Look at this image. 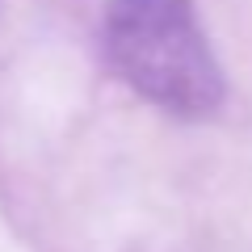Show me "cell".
<instances>
[{
	"label": "cell",
	"mask_w": 252,
	"mask_h": 252,
	"mask_svg": "<svg viewBox=\"0 0 252 252\" xmlns=\"http://www.w3.org/2000/svg\"><path fill=\"white\" fill-rule=\"evenodd\" d=\"M105 51L139 97L177 118H206L223 101V72L189 0H109Z\"/></svg>",
	"instance_id": "obj_1"
}]
</instances>
